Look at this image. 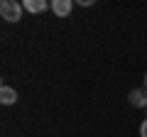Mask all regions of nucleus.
<instances>
[{"label":"nucleus","instance_id":"2","mask_svg":"<svg viewBox=\"0 0 147 137\" xmlns=\"http://www.w3.org/2000/svg\"><path fill=\"white\" fill-rule=\"evenodd\" d=\"M127 100L132 103V108H147V88H132Z\"/></svg>","mask_w":147,"mask_h":137},{"label":"nucleus","instance_id":"6","mask_svg":"<svg viewBox=\"0 0 147 137\" xmlns=\"http://www.w3.org/2000/svg\"><path fill=\"white\" fill-rule=\"evenodd\" d=\"M74 3H79L81 7H91V5H93V3H96V0H74Z\"/></svg>","mask_w":147,"mask_h":137},{"label":"nucleus","instance_id":"3","mask_svg":"<svg viewBox=\"0 0 147 137\" xmlns=\"http://www.w3.org/2000/svg\"><path fill=\"white\" fill-rule=\"evenodd\" d=\"M49 5H52V10H54L57 17H66L69 12H71L74 0H49Z\"/></svg>","mask_w":147,"mask_h":137},{"label":"nucleus","instance_id":"5","mask_svg":"<svg viewBox=\"0 0 147 137\" xmlns=\"http://www.w3.org/2000/svg\"><path fill=\"white\" fill-rule=\"evenodd\" d=\"M0 103H3V105H12V103H17V91L12 88V86L3 83V86H0Z\"/></svg>","mask_w":147,"mask_h":137},{"label":"nucleus","instance_id":"1","mask_svg":"<svg viewBox=\"0 0 147 137\" xmlns=\"http://www.w3.org/2000/svg\"><path fill=\"white\" fill-rule=\"evenodd\" d=\"M22 3H17V0H3L0 3V17L5 22H20V17H22Z\"/></svg>","mask_w":147,"mask_h":137},{"label":"nucleus","instance_id":"4","mask_svg":"<svg viewBox=\"0 0 147 137\" xmlns=\"http://www.w3.org/2000/svg\"><path fill=\"white\" fill-rule=\"evenodd\" d=\"M22 7H25L27 12H32V15H39V12H44L52 5H49L47 0H22Z\"/></svg>","mask_w":147,"mask_h":137},{"label":"nucleus","instance_id":"8","mask_svg":"<svg viewBox=\"0 0 147 137\" xmlns=\"http://www.w3.org/2000/svg\"><path fill=\"white\" fill-rule=\"evenodd\" d=\"M145 83H147V76H145Z\"/></svg>","mask_w":147,"mask_h":137},{"label":"nucleus","instance_id":"7","mask_svg":"<svg viewBox=\"0 0 147 137\" xmlns=\"http://www.w3.org/2000/svg\"><path fill=\"white\" fill-rule=\"evenodd\" d=\"M140 137H147V120H142L140 125Z\"/></svg>","mask_w":147,"mask_h":137}]
</instances>
